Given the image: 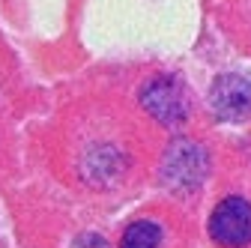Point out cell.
I'll list each match as a JSON object with an SVG mask.
<instances>
[{"instance_id":"4","label":"cell","mask_w":251,"mask_h":248,"mask_svg":"<svg viewBox=\"0 0 251 248\" xmlns=\"http://www.w3.org/2000/svg\"><path fill=\"white\" fill-rule=\"evenodd\" d=\"M209 108L218 120H245L251 114V81L242 75H218L209 87Z\"/></svg>"},{"instance_id":"5","label":"cell","mask_w":251,"mask_h":248,"mask_svg":"<svg viewBox=\"0 0 251 248\" xmlns=\"http://www.w3.org/2000/svg\"><path fill=\"white\" fill-rule=\"evenodd\" d=\"M162 245V227L155 222H135L126 227L120 248H159Z\"/></svg>"},{"instance_id":"3","label":"cell","mask_w":251,"mask_h":248,"mask_svg":"<svg viewBox=\"0 0 251 248\" xmlns=\"http://www.w3.org/2000/svg\"><path fill=\"white\" fill-rule=\"evenodd\" d=\"M141 105L159 123H165V126H179V123L188 117L185 90H182V84L176 78H168V75L152 78L141 90Z\"/></svg>"},{"instance_id":"6","label":"cell","mask_w":251,"mask_h":248,"mask_svg":"<svg viewBox=\"0 0 251 248\" xmlns=\"http://www.w3.org/2000/svg\"><path fill=\"white\" fill-rule=\"evenodd\" d=\"M72 248H108V242H105V236H99V233H84V236H78V239L72 242Z\"/></svg>"},{"instance_id":"2","label":"cell","mask_w":251,"mask_h":248,"mask_svg":"<svg viewBox=\"0 0 251 248\" xmlns=\"http://www.w3.org/2000/svg\"><path fill=\"white\" fill-rule=\"evenodd\" d=\"M162 176L171 189H195L206 176V152L192 141H174L165 152Z\"/></svg>"},{"instance_id":"1","label":"cell","mask_w":251,"mask_h":248,"mask_svg":"<svg viewBox=\"0 0 251 248\" xmlns=\"http://www.w3.org/2000/svg\"><path fill=\"white\" fill-rule=\"evenodd\" d=\"M209 236L222 248H245L251 242V203L245 198H225L209 215Z\"/></svg>"}]
</instances>
